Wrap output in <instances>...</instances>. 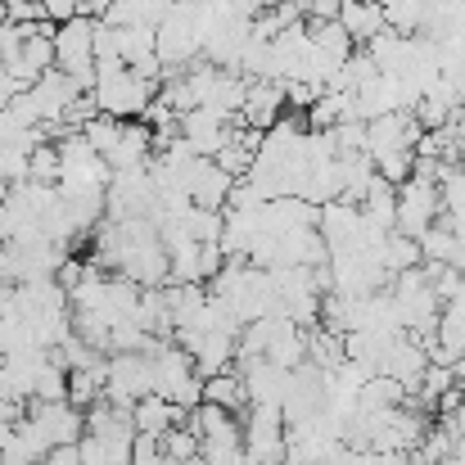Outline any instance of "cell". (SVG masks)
Returning <instances> with one entry per match:
<instances>
[{"instance_id": "10", "label": "cell", "mask_w": 465, "mask_h": 465, "mask_svg": "<svg viewBox=\"0 0 465 465\" xmlns=\"http://www.w3.org/2000/svg\"><path fill=\"white\" fill-rule=\"evenodd\" d=\"M339 23H343V32H348L352 45H366L375 32L389 27V23H384V5H375V0H343Z\"/></svg>"}, {"instance_id": "18", "label": "cell", "mask_w": 465, "mask_h": 465, "mask_svg": "<svg viewBox=\"0 0 465 465\" xmlns=\"http://www.w3.org/2000/svg\"><path fill=\"white\" fill-rule=\"evenodd\" d=\"M158 443H163L167 461H176V465H190L194 457H199V434L185 430V425H172L167 434H158Z\"/></svg>"}, {"instance_id": "23", "label": "cell", "mask_w": 465, "mask_h": 465, "mask_svg": "<svg viewBox=\"0 0 465 465\" xmlns=\"http://www.w3.org/2000/svg\"><path fill=\"white\" fill-rule=\"evenodd\" d=\"M23 41H27V32H23V23H5V27H0V68L18 59V50H23Z\"/></svg>"}, {"instance_id": "11", "label": "cell", "mask_w": 465, "mask_h": 465, "mask_svg": "<svg viewBox=\"0 0 465 465\" xmlns=\"http://www.w3.org/2000/svg\"><path fill=\"white\" fill-rule=\"evenodd\" d=\"M203 402H217V407H226V411L244 416V407H249V389H244L240 371L231 366V371L208 375V380H203Z\"/></svg>"}, {"instance_id": "12", "label": "cell", "mask_w": 465, "mask_h": 465, "mask_svg": "<svg viewBox=\"0 0 465 465\" xmlns=\"http://www.w3.org/2000/svg\"><path fill=\"white\" fill-rule=\"evenodd\" d=\"M380 262H384L389 276H398V272H407V267L420 262V244L411 235H402V231H389V240L380 244Z\"/></svg>"}, {"instance_id": "13", "label": "cell", "mask_w": 465, "mask_h": 465, "mask_svg": "<svg viewBox=\"0 0 465 465\" xmlns=\"http://www.w3.org/2000/svg\"><path fill=\"white\" fill-rule=\"evenodd\" d=\"M95 398H104V366H95V371H68V402L77 411H86Z\"/></svg>"}, {"instance_id": "21", "label": "cell", "mask_w": 465, "mask_h": 465, "mask_svg": "<svg viewBox=\"0 0 465 465\" xmlns=\"http://www.w3.org/2000/svg\"><path fill=\"white\" fill-rule=\"evenodd\" d=\"M18 181H27V150L9 141L0 145V185H18Z\"/></svg>"}, {"instance_id": "15", "label": "cell", "mask_w": 465, "mask_h": 465, "mask_svg": "<svg viewBox=\"0 0 465 465\" xmlns=\"http://www.w3.org/2000/svg\"><path fill=\"white\" fill-rule=\"evenodd\" d=\"M32 398L36 402H68V371L59 361H45L32 380Z\"/></svg>"}, {"instance_id": "2", "label": "cell", "mask_w": 465, "mask_h": 465, "mask_svg": "<svg viewBox=\"0 0 465 465\" xmlns=\"http://www.w3.org/2000/svg\"><path fill=\"white\" fill-rule=\"evenodd\" d=\"M95 18L91 14H73L68 23H54V68L77 77L86 91L95 86Z\"/></svg>"}, {"instance_id": "25", "label": "cell", "mask_w": 465, "mask_h": 465, "mask_svg": "<svg viewBox=\"0 0 465 465\" xmlns=\"http://www.w3.org/2000/svg\"><path fill=\"white\" fill-rule=\"evenodd\" d=\"M41 465H82V452H77V443H64V448H50Z\"/></svg>"}, {"instance_id": "16", "label": "cell", "mask_w": 465, "mask_h": 465, "mask_svg": "<svg viewBox=\"0 0 465 465\" xmlns=\"http://www.w3.org/2000/svg\"><path fill=\"white\" fill-rule=\"evenodd\" d=\"M27 176L41 181V185H59L64 167H59V145H54V141H41V145L27 154Z\"/></svg>"}, {"instance_id": "22", "label": "cell", "mask_w": 465, "mask_h": 465, "mask_svg": "<svg viewBox=\"0 0 465 465\" xmlns=\"http://www.w3.org/2000/svg\"><path fill=\"white\" fill-rule=\"evenodd\" d=\"M253 158H258V154H249V150H240V145H235V141L226 136V145H222V150L213 154V163H217V167H222L226 176H235V181H240V176H249V167H253Z\"/></svg>"}, {"instance_id": "8", "label": "cell", "mask_w": 465, "mask_h": 465, "mask_svg": "<svg viewBox=\"0 0 465 465\" xmlns=\"http://www.w3.org/2000/svg\"><path fill=\"white\" fill-rule=\"evenodd\" d=\"M181 181H185V190H190V203H199V208H226V194H231V181H235V176H226L213 158L199 154L181 172Z\"/></svg>"}, {"instance_id": "26", "label": "cell", "mask_w": 465, "mask_h": 465, "mask_svg": "<svg viewBox=\"0 0 465 465\" xmlns=\"http://www.w3.org/2000/svg\"><path fill=\"white\" fill-rule=\"evenodd\" d=\"M343 0H308V18H339Z\"/></svg>"}, {"instance_id": "19", "label": "cell", "mask_w": 465, "mask_h": 465, "mask_svg": "<svg viewBox=\"0 0 465 465\" xmlns=\"http://www.w3.org/2000/svg\"><path fill=\"white\" fill-rule=\"evenodd\" d=\"M118 50H123V64H132V59H141V54H154V27H150V23L118 27Z\"/></svg>"}, {"instance_id": "24", "label": "cell", "mask_w": 465, "mask_h": 465, "mask_svg": "<svg viewBox=\"0 0 465 465\" xmlns=\"http://www.w3.org/2000/svg\"><path fill=\"white\" fill-rule=\"evenodd\" d=\"M41 14L50 23H68L73 14H82V0H41Z\"/></svg>"}, {"instance_id": "28", "label": "cell", "mask_w": 465, "mask_h": 465, "mask_svg": "<svg viewBox=\"0 0 465 465\" xmlns=\"http://www.w3.org/2000/svg\"><path fill=\"white\" fill-rule=\"evenodd\" d=\"M5 23H9V14H5V0H0V27H5Z\"/></svg>"}, {"instance_id": "27", "label": "cell", "mask_w": 465, "mask_h": 465, "mask_svg": "<svg viewBox=\"0 0 465 465\" xmlns=\"http://www.w3.org/2000/svg\"><path fill=\"white\" fill-rule=\"evenodd\" d=\"M18 5H27V0H5V14H9V9H18Z\"/></svg>"}, {"instance_id": "17", "label": "cell", "mask_w": 465, "mask_h": 465, "mask_svg": "<svg viewBox=\"0 0 465 465\" xmlns=\"http://www.w3.org/2000/svg\"><path fill=\"white\" fill-rule=\"evenodd\" d=\"M91 50H95V73H114V68H123L118 27H109V23L95 18V41H91Z\"/></svg>"}, {"instance_id": "3", "label": "cell", "mask_w": 465, "mask_h": 465, "mask_svg": "<svg viewBox=\"0 0 465 465\" xmlns=\"http://www.w3.org/2000/svg\"><path fill=\"white\" fill-rule=\"evenodd\" d=\"M443 217V190L439 181H425V176H411L398 185V203H393V231L420 240L434 222Z\"/></svg>"}, {"instance_id": "9", "label": "cell", "mask_w": 465, "mask_h": 465, "mask_svg": "<svg viewBox=\"0 0 465 465\" xmlns=\"http://www.w3.org/2000/svg\"><path fill=\"white\" fill-rule=\"evenodd\" d=\"M181 420H185V411H181L176 402H167L163 393H145V398L132 402V425H136V434H167V430L181 425Z\"/></svg>"}, {"instance_id": "20", "label": "cell", "mask_w": 465, "mask_h": 465, "mask_svg": "<svg viewBox=\"0 0 465 465\" xmlns=\"http://www.w3.org/2000/svg\"><path fill=\"white\" fill-rule=\"evenodd\" d=\"M411 167H416V154H411V150H384V154H375V172H380L389 185L411 181Z\"/></svg>"}, {"instance_id": "7", "label": "cell", "mask_w": 465, "mask_h": 465, "mask_svg": "<svg viewBox=\"0 0 465 465\" xmlns=\"http://www.w3.org/2000/svg\"><path fill=\"white\" fill-rule=\"evenodd\" d=\"M32 100H36V114H41V123H59L64 118V109L86 91L77 77H68V73H59V68H50V73H41L32 86Z\"/></svg>"}, {"instance_id": "14", "label": "cell", "mask_w": 465, "mask_h": 465, "mask_svg": "<svg viewBox=\"0 0 465 465\" xmlns=\"http://www.w3.org/2000/svg\"><path fill=\"white\" fill-rule=\"evenodd\" d=\"M82 136H86V145L95 150V154L109 158V150L118 145V136H123V118H109V114H91L86 123H82Z\"/></svg>"}, {"instance_id": "4", "label": "cell", "mask_w": 465, "mask_h": 465, "mask_svg": "<svg viewBox=\"0 0 465 465\" xmlns=\"http://www.w3.org/2000/svg\"><path fill=\"white\" fill-rule=\"evenodd\" d=\"M145 393H154V361H150V352H109V361H104V398L132 407Z\"/></svg>"}, {"instance_id": "6", "label": "cell", "mask_w": 465, "mask_h": 465, "mask_svg": "<svg viewBox=\"0 0 465 465\" xmlns=\"http://www.w3.org/2000/svg\"><path fill=\"white\" fill-rule=\"evenodd\" d=\"M231 123H235V118H226V114L208 109V104H194V109H185V114H181V136L194 145V154L213 158L222 145H226Z\"/></svg>"}, {"instance_id": "1", "label": "cell", "mask_w": 465, "mask_h": 465, "mask_svg": "<svg viewBox=\"0 0 465 465\" xmlns=\"http://www.w3.org/2000/svg\"><path fill=\"white\" fill-rule=\"evenodd\" d=\"M154 91H158L154 82L136 77L127 64H123V68H114V73H95V86H91V95H95L100 114H109V118H123V123L141 118V114L150 109Z\"/></svg>"}, {"instance_id": "5", "label": "cell", "mask_w": 465, "mask_h": 465, "mask_svg": "<svg viewBox=\"0 0 465 465\" xmlns=\"http://www.w3.org/2000/svg\"><path fill=\"white\" fill-rule=\"evenodd\" d=\"M27 420H36V430L50 439V448H64V443H77L86 434V420L73 402H36L27 398Z\"/></svg>"}]
</instances>
